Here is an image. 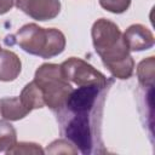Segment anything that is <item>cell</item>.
Instances as JSON below:
<instances>
[{
	"instance_id": "cell-6",
	"label": "cell",
	"mask_w": 155,
	"mask_h": 155,
	"mask_svg": "<svg viewBox=\"0 0 155 155\" xmlns=\"http://www.w3.org/2000/svg\"><path fill=\"white\" fill-rule=\"evenodd\" d=\"M17 7L36 21H50L61 11L59 0H16Z\"/></svg>"
},
{
	"instance_id": "cell-14",
	"label": "cell",
	"mask_w": 155,
	"mask_h": 155,
	"mask_svg": "<svg viewBox=\"0 0 155 155\" xmlns=\"http://www.w3.org/2000/svg\"><path fill=\"white\" fill-rule=\"evenodd\" d=\"M47 153L50 154H76L78 149L70 143L64 139L54 140L47 147Z\"/></svg>"
},
{
	"instance_id": "cell-17",
	"label": "cell",
	"mask_w": 155,
	"mask_h": 155,
	"mask_svg": "<svg viewBox=\"0 0 155 155\" xmlns=\"http://www.w3.org/2000/svg\"><path fill=\"white\" fill-rule=\"evenodd\" d=\"M0 51H1V47H0Z\"/></svg>"
},
{
	"instance_id": "cell-11",
	"label": "cell",
	"mask_w": 155,
	"mask_h": 155,
	"mask_svg": "<svg viewBox=\"0 0 155 155\" xmlns=\"http://www.w3.org/2000/svg\"><path fill=\"white\" fill-rule=\"evenodd\" d=\"M154 67H155V59L154 57H148L147 59H143L137 68V75L139 84L142 87H153L154 86Z\"/></svg>"
},
{
	"instance_id": "cell-2",
	"label": "cell",
	"mask_w": 155,
	"mask_h": 155,
	"mask_svg": "<svg viewBox=\"0 0 155 155\" xmlns=\"http://www.w3.org/2000/svg\"><path fill=\"white\" fill-rule=\"evenodd\" d=\"M92 42L104 67L117 79H128L133 74L134 61L119 27L105 18L92 25Z\"/></svg>"
},
{
	"instance_id": "cell-10",
	"label": "cell",
	"mask_w": 155,
	"mask_h": 155,
	"mask_svg": "<svg viewBox=\"0 0 155 155\" xmlns=\"http://www.w3.org/2000/svg\"><path fill=\"white\" fill-rule=\"evenodd\" d=\"M19 98H21L22 103L24 104V107L29 111H31L33 109H38V108L45 107L42 93H41L40 88L38 87V85L34 82V80L24 86Z\"/></svg>"
},
{
	"instance_id": "cell-16",
	"label": "cell",
	"mask_w": 155,
	"mask_h": 155,
	"mask_svg": "<svg viewBox=\"0 0 155 155\" xmlns=\"http://www.w3.org/2000/svg\"><path fill=\"white\" fill-rule=\"evenodd\" d=\"M15 0H0V15H4L8 12L13 7Z\"/></svg>"
},
{
	"instance_id": "cell-3",
	"label": "cell",
	"mask_w": 155,
	"mask_h": 155,
	"mask_svg": "<svg viewBox=\"0 0 155 155\" xmlns=\"http://www.w3.org/2000/svg\"><path fill=\"white\" fill-rule=\"evenodd\" d=\"M11 38L23 51L41 58L56 57L65 47V38L61 30L54 28L45 29L35 23L23 25Z\"/></svg>"
},
{
	"instance_id": "cell-12",
	"label": "cell",
	"mask_w": 155,
	"mask_h": 155,
	"mask_svg": "<svg viewBox=\"0 0 155 155\" xmlns=\"http://www.w3.org/2000/svg\"><path fill=\"white\" fill-rule=\"evenodd\" d=\"M17 134L15 127L6 121H0V151H7L16 144Z\"/></svg>"
},
{
	"instance_id": "cell-15",
	"label": "cell",
	"mask_w": 155,
	"mask_h": 155,
	"mask_svg": "<svg viewBox=\"0 0 155 155\" xmlns=\"http://www.w3.org/2000/svg\"><path fill=\"white\" fill-rule=\"evenodd\" d=\"M101 6L113 13H122L125 12L130 5L131 0H99Z\"/></svg>"
},
{
	"instance_id": "cell-4",
	"label": "cell",
	"mask_w": 155,
	"mask_h": 155,
	"mask_svg": "<svg viewBox=\"0 0 155 155\" xmlns=\"http://www.w3.org/2000/svg\"><path fill=\"white\" fill-rule=\"evenodd\" d=\"M34 82L42 93L45 105H47L52 111H57L63 107L74 90L63 75L61 65L53 63H45L40 65L35 71Z\"/></svg>"
},
{
	"instance_id": "cell-5",
	"label": "cell",
	"mask_w": 155,
	"mask_h": 155,
	"mask_svg": "<svg viewBox=\"0 0 155 155\" xmlns=\"http://www.w3.org/2000/svg\"><path fill=\"white\" fill-rule=\"evenodd\" d=\"M61 69L65 79L78 86L98 85L102 87H107L111 84V80L108 81L101 71L94 69L91 64L81 58L70 57L61 64Z\"/></svg>"
},
{
	"instance_id": "cell-7",
	"label": "cell",
	"mask_w": 155,
	"mask_h": 155,
	"mask_svg": "<svg viewBox=\"0 0 155 155\" xmlns=\"http://www.w3.org/2000/svg\"><path fill=\"white\" fill-rule=\"evenodd\" d=\"M124 39L130 51H144L154 45L153 33L142 24H132L124 33Z\"/></svg>"
},
{
	"instance_id": "cell-13",
	"label": "cell",
	"mask_w": 155,
	"mask_h": 155,
	"mask_svg": "<svg viewBox=\"0 0 155 155\" xmlns=\"http://www.w3.org/2000/svg\"><path fill=\"white\" fill-rule=\"evenodd\" d=\"M6 154H44V150L39 144L35 143H27V142H21L16 143L13 147H11Z\"/></svg>"
},
{
	"instance_id": "cell-8",
	"label": "cell",
	"mask_w": 155,
	"mask_h": 155,
	"mask_svg": "<svg viewBox=\"0 0 155 155\" xmlns=\"http://www.w3.org/2000/svg\"><path fill=\"white\" fill-rule=\"evenodd\" d=\"M22 68L18 56L8 50L0 51V81H13L19 75Z\"/></svg>"
},
{
	"instance_id": "cell-1",
	"label": "cell",
	"mask_w": 155,
	"mask_h": 155,
	"mask_svg": "<svg viewBox=\"0 0 155 155\" xmlns=\"http://www.w3.org/2000/svg\"><path fill=\"white\" fill-rule=\"evenodd\" d=\"M109 86H79L56 113L61 134L82 154L105 153L102 116Z\"/></svg>"
},
{
	"instance_id": "cell-9",
	"label": "cell",
	"mask_w": 155,
	"mask_h": 155,
	"mask_svg": "<svg viewBox=\"0 0 155 155\" xmlns=\"http://www.w3.org/2000/svg\"><path fill=\"white\" fill-rule=\"evenodd\" d=\"M29 113L19 97H5L0 99V114L5 120L16 121L23 119Z\"/></svg>"
}]
</instances>
